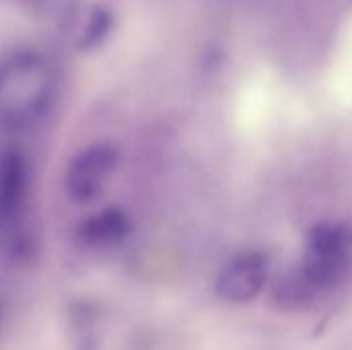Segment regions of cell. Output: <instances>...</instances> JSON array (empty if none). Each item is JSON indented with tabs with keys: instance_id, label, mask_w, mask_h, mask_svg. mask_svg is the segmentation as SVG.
<instances>
[{
	"instance_id": "obj_1",
	"label": "cell",
	"mask_w": 352,
	"mask_h": 350,
	"mask_svg": "<svg viewBox=\"0 0 352 350\" xmlns=\"http://www.w3.org/2000/svg\"><path fill=\"white\" fill-rule=\"evenodd\" d=\"M58 74L50 56L35 45H14L0 54V126L33 128L50 111Z\"/></svg>"
},
{
	"instance_id": "obj_2",
	"label": "cell",
	"mask_w": 352,
	"mask_h": 350,
	"mask_svg": "<svg viewBox=\"0 0 352 350\" xmlns=\"http://www.w3.org/2000/svg\"><path fill=\"white\" fill-rule=\"evenodd\" d=\"M31 165L21 149L0 151V260L19 266L33 256Z\"/></svg>"
},
{
	"instance_id": "obj_3",
	"label": "cell",
	"mask_w": 352,
	"mask_h": 350,
	"mask_svg": "<svg viewBox=\"0 0 352 350\" xmlns=\"http://www.w3.org/2000/svg\"><path fill=\"white\" fill-rule=\"evenodd\" d=\"M349 270L351 258L346 256L336 258L305 250V256L297 264L274 278L272 301L291 311L316 307L346 281Z\"/></svg>"
},
{
	"instance_id": "obj_4",
	"label": "cell",
	"mask_w": 352,
	"mask_h": 350,
	"mask_svg": "<svg viewBox=\"0 0 352 350\" xmlns=\"http://www.w3.org/2000/svg\"><path fill=\"white\" fill-rule=\"evenodd\" d=\"M122 163V151L111 140H95L78 149L62 175L64 196L72 204L95 202L113 179Z\"/></svg>"
},
{
	"instance_id": "obj_5",
	"label": "cell",
	"mask_w": 352,
	"mask_h": 350,
	"mask_svg": "<svg viewBox=\"0 0 352 350\" xmlns=\"http://www.w3.org/2000/svg\"><path fill=\"white\" fill-rule=\"evenodd\" d=\"M268 278V258L260 252H243L223 266L214 291L227 303H248L264 291Z\"/></svg>"
},
{
	"instance_id": "obj_6",
	"label": "cell",
	"mask_w": 352,
	"mask_h": 350,
	"mask_svg": "<svg viewBox=\"0 0 352 350\" xmlns=\"http://www.w3.org/2000/svg\"><path fill=\"white\" fill-rule=\"evenodd\" d=\"M132 219L120 206H105L89 212L74 229V239L85 250H113L132 235Z\"/></svg>"
},
{
	"instance_id": "obj_7",
	"label": "cell",
	"mask_w": 352,
	"mask_h": 350,
	"mask_svg": "<svg viewBox=\"0 0 352 350\" xmlns=\"http://www.w3.org/2000/svg\"><path fill=\"white\" fill-rule=\"evenodd\" d=\"M116 27L113 10L105 4L91 6L78 21V29L74 35V45L80 54H93L105 45Z\"/></svg>"
},
{
	"instance_id": "obj_8",
	"label": "cell",
	"mask_w": 352,
	"mask_h": 350,
	"mask_svg": "<svg viewBox=\"0 0 352 350\" xmlns=\"http://www.w3.org/2000/svg\"><path fill=\"white\" fill-rule=\"evenodd\" d=\"M307 252L330 254V256H351L352 227L344 223H322L316 225L307 235Z\"/></svg>"
},
{
	"instance_id": "obj_9",
	"label": "cell",
	"mask_w": 352,
	"mask_h": 350,
	"mask_svg": "<svg viewBox=\"0 0 352 350\" xmlns=\"http://www.w3.org/2000/svg\"><path fill=\"white\" fill-rule=\"evenodd\" d=\"M70 330L74 336V350H95V324H97V311L87 301H78L72 305L70 316Z\"/></svg>"
},
{
	"instance_id": "obj_10",
	"label": "cell",
	"mask_w": 352,
	"mask_h": 350,
	"mask_svg": "<svg viewBox=\"0 0 352 350\" xmlns=\"http://www.w3.org/2000/svg\"><path fill=\"white\" fill-rule=\"evenodd\" d=\"M2 316H4V307H2V301H0V322H2Z\"/></svg>"
}]
</instances>
